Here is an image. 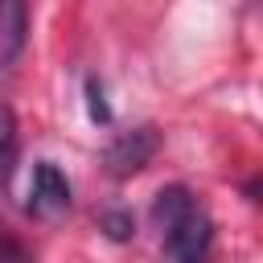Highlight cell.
Returning <instances> with one entry per match:
<instances>
[{"label": "cell", "mask_w": 263, "mask_h": 263, "mask_svg": "<svg viewBox=\"0 0 263 263\" xmlns=\"http://www.w3.org/2000/svg\"><path fill=\"white\" fill-rule=\"evenodd\" d=\"M152 226L173 263H210L214 255V218L189 185H164L152 197Z\"/></svg>", "instance_id": "1"}, {"label": "cell", "mask_w": 263, "mask_h": 263, "mask_svg": "<svg viewBox=\"0 0 263 263\" xmlns=\"http://www.w3.org/2000/svg\"><path fill=\"white\" fill-rule=\"evenodd\" d=\"M156 152H160V127L144 123V127H132V132H119V136L107 144L103 168H107L115 181H127V177H136L140 168H148Z\"/></svg>", "instance_id": "2"}, {"label": "cell", "mask_w": 263, "mask_h": 263, "mask_svg": "<svg viewBox=\"0 0 263 263\" xmlns=\"http://www.w3.org/2000/svg\"><path fill=\"white\" fill-rule=\"evenodd\" d=\"M70 210V181L53 160L33 164V185H29V214L37 218H62Z\"/></svg>", "instance_id": "3"}, {"label": "cell", "mask_w": 263, "mask_h": 263, "mask_svg": "<svg viewBox=\"0 0 263 263\" xmlns=\"http://www.w3.org/2000/svg\"><path fill=\"white\" fill-rule=\"evenodd\" d=\"M29 45V0H0V70H12Z\"/></svg>", "instance_id": "4"}, {"label": "cell", "mask_w": 263, "mask_h": 263, "mask_svg": "<svg viewBox=\"0 0 263 263\" xmlns=\"http://www.w3.org/2000/svg\"><path fill=\"white\" fill-rule=\"evenodd\" d=\"M16 152H21V127H16V111L8 103H0V193L16 168Z\"/></svg>", "instance_id": "5"}, {"label": "cell", "mask_w": 263, "mask_h": 263, "mask_svg": "<svg viewBox=\"0 0 263 263\" xmlns=\"http://www.w3.org/2000/svg\"><path fill=\"white\" fill-rule=\"evenodd\" d=\"M86 111H90V119L95 123H111V103H107V86H103V78H86Z\"/></svg>", "instance_id": "6"}, {"label": "cell", "mask_w": 263, "mask_h": 263, "mask_svg": "<svg viewBox=\"0 0 263 263\" xmlns=\"http://www.w3.org/2000/svg\"><path fill=\"white\" fill-rule=\"evenodd\" d=\"M99 226H103V234L115 238V242H123V238L136 234V218H132L127 210H107V214L99 218Z\"/></svg>", "instance_id": "7"}]
</instances>
